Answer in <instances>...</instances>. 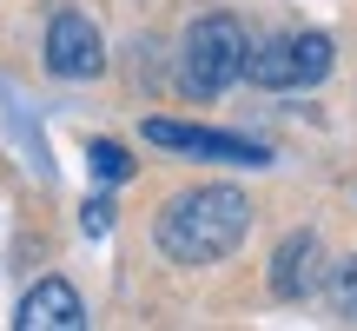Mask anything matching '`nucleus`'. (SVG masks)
Segmentation results:
<instances>
[{
    "mask_svg": "<svg viewBox=\"0 0 357 331\" xmlns=\"http://www.w3.org/2000/svg\"><path fill=\"white\" fill-rule=\"evenodd\" d=\"M252 239V199L231 186H192L159 212V252L172 265H218Z\"/></svg>",
    "mask_w": 357,
    "mask_h": 331,
    "instance_id": "1",
    "label": "nucleus"
},
{
    "mask_svg": "<svg viewBox=\"0 0 357 331\" xmlns=\"http://www.w3.org/2000/svg\"><path fill=\"white\" fill-rule=\"evenodd\" d=\"M245 53H252V40L231 13H199L185 27V47H178V87L212 100L231 80H245Z\"/></svg>",
    "mask_w": 357,
    "mask_h": 331,
    "instance_id": "2",
    "label": "nucleus"
},
{
    "mask_svg": "<svg viewBox=\"0 0 357 331\" xmlns=\"http://www.w3.org/2000/svg\"><path fill=\"white\" fill-rule=\"evenodd\" d=\"M324 73H331V40L324 34H284V40H265V47L245 53V80L252 87H271V93L318 87Z\"/></svg>",
    "mask_w": 357,
    "mask_h": 331,
    "instance_id": "3",
    "label": "nucleus"
},
{
    "mask_svg": "<svg viewBox=\"0 0 357 331\" xmlns=\"http://www.w3.org/2000/svg\"><path fill=\"white\" fill-rule=\"evenodd\" d=\"M146 140L166 146V153L185 159H218V166H271V153L258 140H238V133H212V126H185V119H146Z\"/></svg>",
    "mask_w": 357,
    "mask_h": 331,
    "instance_id": "4",
    "label": "nucleus"
},
{
    "mask_svg": "<svg viewBox=\"0 0 357 331\" xmlns=\"http://www.w3.org/2000/svg\"><path fill=\"white\" fill-rule=\"evenodd\" d=\"M47 66L60 80H93L106 66V40H100V27H93L79 7L53 13V27H47Z\"/></svg>",
    "mask_w": 357,
    "mask_h": 331,
    "instance_id": "5",
    "label": "nucleus"
},
{
    "mask_svg": "<svg viewBox=\"0 0 357 331\" xmlns=\"http://www.w3.org/2000/svg\"><path fill=\"white\" fill-rule=\"evenodd\" d=\"M13 325H20V331H79V325H86V305H79V292L66 279H40L33 292L20 298Z\"/></svg>",
    "mask_w": 357,
    "mask_h": 331,
    "instance_id": "6",
    "label": "nucleus"
},
{
    "mask_svg": "<svg viewBox=\"0 0 357 331\" xmlns=\"http://www.w3.org/2000/svg\"><path fill=\"white\" fill-rule=\"evenodd\" d=\"M318 232H291V239L278 245V258H271V292L278 298H305L311 285H318Z\"/></svg>",
    "mask_w": 357,
    "mask_h": 331,
    "instance_id": "7",
    "label": "nucleus"
},
{
    "mask_svg": "<svg viewBox=\"0 0 357 331\" xmlns=\"http://www.w3.org/2000/svg\"><path fill=\"white\" fill-rule=\"evenodd\" d=\"M86 159H93V172H100V179H132V153H126V146H113V140H93Z\"/></svg>",
    "mask_w": 357,
    "mask_h": 331,
    "instance_id": "8",
    "label": "nucleus"
},
{
    "mask_svg": "<svg viewBox=\"0 0 357 331\" xmlns=\"http://www.w3.org/2000/svg\"><path fill=\"white\" fill-rule=\"evenodd\" d=\"M331 305H337V318L357 325V258H344V265L331 272Z\"/></svg>",
    "mask_w": 357,
    "mask_h": 331,
    "instance_id": "9",
    "label": "nucleus"
},
{
    "mask_svg": "<svg viewBox=\"0 0 357 331\" xmlns=\"http://www.w3.org/2000/svg\"><path fill=\"white\" fill-rule=\"evenodd\" d=\"M106 226H113V205H106V199H93V205H86V232H93V239H100Z\"/></svg>",
    "mask_w": 357,
    "mask_h": 331,
    "instance_id": "10",
    "label": "nucleus"
}]
</instances>
